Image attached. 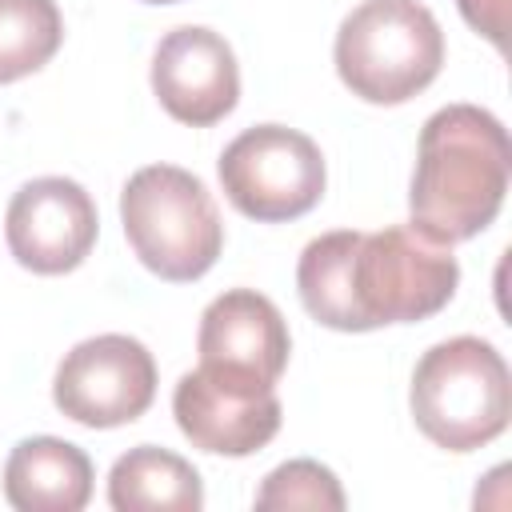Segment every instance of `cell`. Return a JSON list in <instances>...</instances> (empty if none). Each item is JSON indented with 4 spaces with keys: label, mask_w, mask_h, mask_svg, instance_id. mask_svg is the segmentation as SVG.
Masks as SVG:
<instances>
[{
    "label": "cell",
    "mask_w": 512,
    "mask_h": 512,
    "mask_svg": "<svg viewBox=\"0 0 512 512\" xmlns=\"http://www.w3.org/2000/svg\"><path fill=\"white\" fill-rule=\"evenodd\" d=\"M64 40L56 0H0V84L40 72Z\"/></svg>",
    "instance_id": "obj_15"
},
{
    "label": "cell",
    "mask_w": 512,
    "mask_h": 512,
    "mask_svg": "<svg viewBox=\"0 0 512 512\" xmlns=\"http://www.w3.org/2000/svg\"><path fill=\"white\" fill-rule=\"evenodd\" d=\"M444 64V32L416 0H364L336 32V72L368 104H404Z\"/></svg>",
    "instance_id": "obj_4"
},
{
    "label": "cell",
    "mask_w": 512,
    "mask_h": 512,
    "mask_svg": "<svg viewBox=\"0 0 512 512\" xmlns=\"http://www.w3.org/2000/svg\"><path fill=\"white\" fill-rule=\"evenodd\" d=\"M416 428L448 452H472L496 440L512 416V376L504 356L480 336L432 344L408 392Z\"/></svg>",
    "instance_id": "obj_2"
},
{
    "label": "cell",
    "mask_w": 512,
    "mask_h": 512,
    "mask_svg": "<svg viewBox=\"0 0 512 512\" xmlns=\"http://www.w3.org/2000/svg\"><path fill=\"white\" fill-rule=\"evenodd\" d=\"M460 284V264L448 244L428 240L412 224L360 232L352 252V308L360 332L380 324H412L436 316Z\"/></svg>",
    "instance_id": "obj_5"
},
{
    "label": "cell",
    "mask_w": 512,
    "mask_h": 512,
    "mask_svg": "<svg viewBox=\"0 0 512 512\" xmlns=\"http://www.w3.org/2000/svg\"><path fill=\"white\" fill-rule=\"evenodd\" d=\"M360 232L340 228L308 240L296 264V288L312 320L336 332H360V316L352 308V252Z\"/></svg>",
    "instance_id": "obj_14"
},
{
    "label": "cell",
    "mask_w": 512,
    "mask_h": 512,
    "mask_svg": "<svg viewBox=\"0 0 512 512\" xmlns=\"http://www.w3.org/2000/svg\"><path fill=\"white\" fill-rule=\"evenodd\" d=\"M120 224L148 272L172 284L200 280L220 248L224 224L200 176L176 164H148L120 192Z\"/></svg>",
    "instance_id": "obj_3"
},
{
    "label": "cell",
    "mask_w": 512,
    "mask_h": 512,
    "mask_svg": "<svg viewBox=\"0 0 512 512\" xmlns=\"http://www.w3.org/2000/svg\"><path fill=\"white\" fill-rule=\"evenodd\" d=\"M144 4H180V0H144Z\"/></svg>",
    "instance_id": "obj_18"
},
{
    "label": "cell",
    "mask_w": 512,
    "mask_h": 512,
    "mask_svg": "<svg viewBox=\"0 0 512 512\" xmlns=\"http://www.w3.org/2000/svg\"><path fill=\"white\" fill-rule=\"evenodd\" d=\"M96 200L84 184L68 176H40L28 180L4 216V240L20 268L40 276H60L84 264L96 244Z\"/></svg>",
    "instance_id": "obj_9"
},
{
    "label": "cell",
    "mask_w": 512,
    "mask_h": 512,
    "mask_svg": "<svg viewBox=\"0 0 512 512\" xmlns=\"http://www.w3.org/2000/svg\"><path fill=\"white\" fill-rule=\"evenodd\" d=\"M512 148L504 124L476 104H448L420 128L408 192L412 228L436 244H460L484 232L508 192Z\"/></svg>",
    "instance_id": "obj_1"
},
{
    "label": "cell",
    "mask_w": 512,
    "mask_h": 512,
    "mask_svg": "<svg viewBox=\"0 0 512 512\" xmlns=\"http://www.w3.org/2000/svg\"><path fill=\"white\" fill-rule=\"evenodd\" d=\"M152 92L180 124L208 128L224 120L240 100V68L232 44L204 24L172 28L152 56Z\"/></svg>",
    "instance_id": "obj_10"
},
{
    "label": "cell",
    "mask_w": 512,
    "mask_h": 512,
    "mask_svg": "<svg viewBox=\"0 0 512 512\" xmlns=\"http://www.w3.org/2000/svg\"><path fill=\"white\" fill-rule=\"evenodd\" d=\"M56 408L84 428H120L156 400V360L136 336L104 332L64 352L52 380Z\"/></svg>",
    "instance_id": "obj_7"
},
{
    "label": "cell",
    "mask_w": 512,
    "mask_h": 512,
    "mask_svg": "<svg viewBox=\"0 0 512 512\" xmlns=\"http://www.w3.org/2000/svg\"><path fill=\"white\" fill-rule=\"evenodd\" d=\"M216 168L232 208L260 224L296 220L324 196V156L316 140L284 124L244 128L220 152Z\"/></svg>",
    "instance_id": "obj_6"
},
{
    "label": "cell",
    "mask_w": 512,
    "mask_h": 512,
    "mask_svg": "<svg viewBox=\"0 0 512 512\" xmlns=\"http://www.w3.org/2000/svg\"><path fill=\"white\" fill-rule=\"evenodd\" d=\"M108 504L116 512H200L204 480L184 456L156 444H140L112 464Z\"/></svg>",
    "instance_id": "obj_13"
},
{
    "label": "cell",
    "mask_w": 512,
    "mask_h": 512,
    "mask_svg": "<svg viewBox=\"0 0 512 512\" xmlns=\"http://www.w3.org/2000/svg\"><path fill=\"white\" fill-rule=\"evenodd\" d=\"M196 352L204 376L248 392H268L288 368L292 336L268 296L252 288H232L204 308Z\"/></svg>",
    "instance_id": "obj_8"
},
{
    "label": "cell",
    "mask_w": 512,
    "mask_h": 512,
    "mask_svg": "<svg viewBox=\"0 0 512 512\" xmlns=\"http://www.w3.org/2000/svg\"><path fill=\"white\" fill-rule=\"evenodd\" d=\"M256 508H320V512H340L344 508V488L332 468L320 460H288L264 476L256 488Z\"/></svg>",
    "instance_id": "obj_16"
},
{
    "label": "cell",
    "mask_w": 512,
    "mask_h": 512,
    "mask_svg": "<svg viewBox=\"0 0 512 512\" xmlns=\"http://www.w3.org/2000/svg\"><path fill=\"white\" fill-rule=\"evenodd\" d=\"M92 496V460L60 436H28L8 452L4 500L20 512H80Z\"/></svg>",
    "instance_id": "obj_12"
},
{
    "label": "cell",
    "mask_w": 512,
    "mask_h": 512,
    "mask_svg": "<svg viewBox=\"0 0 512 512\" xmlns=\"http://www.w3.org/2000/svg\"><path fill=\"white\" fill-rule=\"evenodd\" d=\"M456 8L468 20V28H476L480 36H488L504 52V44H508V0H456Z\"/></svg>",
    "instance_id": "obj_17"
},
{
    "label": "cell",
    "mask_w": 512,
    "mask_h": 512,
    "mask_svg": "<svg viewBox=\"0 0 512 512\" xmlns=\"http://www.w3.org/2000/svg\"><path fill=\"white\" fill-rule=\"evenodd\" d=\"M172 416L192 448L216 456H252L280 432L284 408L272 388L248 392L236 384H220L196 368L176 380Z\"/></svg>",
    "instance_id": "obj_11"
}]
</instances>
